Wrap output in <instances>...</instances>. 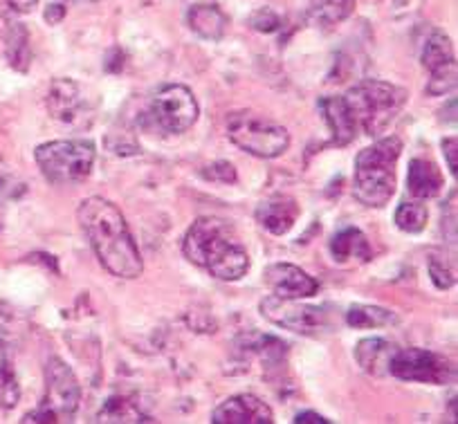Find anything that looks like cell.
Returning a JSON list of instances; mask_svg holds the SVG:
<instances>
[{"instance_id": "obj_3", "label": "cell", "mask_w": 458, "mask_h": 424, "mask_svg": "<svg viewBox=\"0 0 458 424\" xmlns=\"http://www.w3.org/2000/svg\"><path fill=\"white\" fill-rule=\"evenodd\" d=\"M403 153L400 137L377 140L355 157V196L367 207H385L395 193V165Z\"/></svg>"}, {"instance_id": "obj_31", "label": "cell", "mask_w": 458, "mask_h": 424, "mask_svg": "<svg viewBox=\"0 0 458 424\" xmlns=\"http://www.w3.org/2000/svg\"><path fill=\"white\" fill-rule=\"evenodd\" d=\"M64 16H65V7L64 5H59V3H56V5H47V10H46L47 23H50V25L61 23V21H64Z\"/></svg>"}, {"instance_id": "obj_28", "label": "cell", "mask_w": 458, "mask_h": 424, "mask_svg": "<svg viewBox=\"0 0 458 424\" xmlns=\"http://www.w3.org/2000/svg\"><path fill=\"white\" fill-rule=\"evenodd\" d=\"M440 147H443L445 157H447L449 174L456 178L458 175V141H456V137H445V140L440 141Z\"/></svg>"}, {"instance_id": "obj_14", "label": "cell", "mask_w": 458, "mask_h": 424, "mask_svg": "<svg viewBox=\"0 0 458 424\" xmlns=\"http://www.w3.org/2000/svg\"><path fill=\"white\" fill-rule=\"evenodd\" d=\"M47 108L61 122H77L83 108V97L77 83L72 79H56L47 92Z\"/></svg>"}, {"instance_id": "obj_2", "label": "cell", "mask_w": 458, "mask_h": 424, "mask_svg": "<svg viewBox=\"0 0 458 424\" xmlns=\"http://www.w3.org/2000/svg\"><path fill=\"white\" fill-rule=\"evenodd\" d=\"M182 251L193 265L220 281H239L250 269V254L232 225L220 218H198L182 241Z\"/></svg>"}, {"instance_id": "obj_19", "label": "cell", "mask_w": 458, "mask_h": 424, "mask_svg": "<svg viewBox=\"0 0 458 424\" xmlns=\"http://www.w3.org/2000/svg\"><path fill=\"white\" fill-rule=\"evenodd\" d=\"M187 23L200 38L220 41L229 21L218 5H193L187 12Z\"/></svg>"}, {"instance_id": "obj_8", "label": "cell", "mask_w": 458, "mask_h": 424, "mask_svg": "<svg viewBox=\"0 0 458 424\" xmlns=\"http://www.w3.org/2000/svg\"><path fill=\"white\" fill-rule=\"evenodd\" d=\"M261 315L279 328L293 330V333L306 335V337H319L330 328L326 308L299 303V299H281L270 294L261 301Z\"/></svg>"}, {"instance_id": "obj_5", "label": "cell", "mask_w": 458, "mask_h": 424, "mask_svg": "<svg viewBox=\"0 0 458 424\" xmlns=\"http://www.w3.org/2000/svg\"><path fill=\"white\" fill-rule=\"evenodd\" d=\"M95 144L90 140H56L37 147L34 157L52 184L81 182L95 165Z\"/></svg>"}, {"instance_id": "obj_16", "label": "cell", "mask_w": 458, "mask_h": 424, "mask_svg": "<svg viewBox=\"0 0 458 424\" xmlns=\"http://www.w3.org/2000/svg\"><path fill=\"white\" fill-rule=\"evenodd\" d=\"M407 189L418 200H429L443 191V174L431 160L416 157V160L409 162Z\"/></svg>"}, {"instance_id": "obj_23", "label": "cell", "mask_w": 458, "mask_h": 424, "mask_svg": "<svg viewBox=\"0 0 458 424\" xmlns=\"http://www.w3.org/2000/svg\"><path fill=\"white\" fill-rule=\"evenodd\" d=\"M7 59L12 68L25 72L32 61V50H30V34L23 23H12L7 32Z\"/></svg>"}, {"instance_id": "obj_30", "label": "cell", "mask_w": 458, "mask_h": 424, "mask_svg": "<svg viewBox=\"0 0 458 424\" xmlns=\"http://www.w3.org/2000/svg\"><path fill=\"white\" fill-rule=\"evenodd\" d=\"M294 424H330V420L315 413V411H301V413L294 415Z\"/></svg>"}, {"instance_id": "obj_9", "label": "cell", "mask_w": 458, "mask_h": 424, "mask_svg": "<svg viewBox=\"0 0 458 424\" xmlns=\"http://www.w3.org/2000/svg\"><path fill=\"white\" fill-rule=\"evenodd\" d=\"M389 373L404 382L420 384H445L454 377L452 364L425 348H395L389 361Z\"/></svg>"}, {"instance_id": "obj_22", "label": "cell", "mask_w": 458, "mask_h": 424, "mask_svg": "<svg viewBox=\"0 0 458 424\" xmlns=\"http://www.w3.org/2000/svg\"><path fill=\"white\" fill-rule=\"evenodd\" d=\"M353 12L355 0H317L315 7L310 10V19L312 23L330 28V25H337L349 19Z\"/></svg>"}, {"instance_id": "obj_4", "label": "cell", "mask_w": 458, "mask_h": 424, "mask_svg": "<svg viewBox=\"0 0 458 424\" xmlns=\"http://www.w3.org/2000/svg\"><path fill=\"white\" fill-rule=\"evenodd\" d=\"M344 101L355 128L364 135L376 137L398 117L403 106L407 104V90L380 79H364L344 95Z\"/></svg>"}, {"instance_id": "obj_32", "label": "cell", "mask_w": 458, "mask_h": 424, "mask_svg": "<svg viewBox=\"0 0 458 424\" xmlns=\"http://www.w3.org/2000/svg\"><path fill=\"white\" fill-rule=\"evenodd\" d=\"M5 3L12 10L19 12V14H28V12H32L37 7L38 0H5Z\"/></svg>"}, {"instance_id": "obj_24", "label": "cell", "mask_w": 458, "mask_h": 424, "mask_svg": "<svg viewBox=\"0 0 458 424\" xmlns=\"http://www.w3.org/2000/svg\"><path fill=\"white\" fill-rule=\"evenodd\" d=\"M394 321L395 315L391 310L377 306H364V303L349 308V312H346V324L351 328H380V326L394 324Z\"/></svg>"}, {"instance_id": "obj_6", "label": "cell", "mask_w": 458, "mask_h": 424, "mask_svg": "<svg viewBox=\"0 0 458 424\" xmlns=\"http://www.w3.org/2000/svg\"><path fill=\"white\" fill-rule=\"evenodd\" d=\"M227 135L241 151L261 160H275L290 147L288 128L248 110L229 114Z\"/></svg>"}, {"instance_id": "obj_15", "label": "cell", "mask_w": 458, "mask_h": 424, "mask_svg": "<svg viewBox=\"0 0 458 424\" xmlns=\"http://www.w3.org/2000/svg\"><path fill=\"white\" fill-rule=\"evenodd\" d=\"M299 218V207L293 198H275V200L261 202L257 209V220L263 229L275 236H284L294 227Z\"/></svg>"}, {"instance_id": "obj_26", "label": "cell", "mask_w": 458, "mask_h": 424, "mask_svg": "<svg viewBox=\"0 0 458 424\" xmlns=\"http://www.w3.org/2000/svg\"><path fill=\"white\" fill-rule=\"evenodd\" d=\"M101 422H147V420H144L140 409H135L129 400L113 397L106 404V409L101 411Z\"/></svg>"}, {"instance_id": "obj_12", "label": "cell", "mask_w": 458, "mask_h": 424, "mask_svg": "<svg viewBox=\"0 0 458 424\" xmlns=\"http://www.w3.org/2000/svg\"><path fill=\"white\" fill-rule=\"evenodd\" d=\"M263 278H266V285L270 288V293L281 299H299L301 301V299L315 297L317 290H319V283L293 263L270 265Z\"/></svg>"}, {"instance_id": "obj_21", "label": "cell", "mask_w": 458, "mask_h": 424, "mask_svg": "<svg viewBox=\"0 0 458 424\" xmlns=\"http://www.w3.org/2000/svg\"><path fill=\"white\" fill-rule=\"evenodd\" d=\"M21 402V386L16 379L14 364H12L10 348L5 342H0V409L12 411Z\"/></svg>"}, {"instance_id": "obj_33", "label": "cell", "mask_w": 458, "mask_h": 424, "mask_svg": "<svg viewBox=\"0 0 458 424\" xmlns=\"http://www.w3.org/2000/svg\"><path fill=\"white\" fill-rule=\"evenodd\" d=\"M3 328H5V319L0 317V333H3Z\"/></svg>"}, {"instance_id": "obj_1", "label": "cell", "mask_w": 458, "mask_h": 424, "mask_svg": "<svg viewBox=\"0 0 458 424\" xmlns=\"http://www.w3.org/2000/svg\"><path fill=\"white\" fill-rule=\"evenodd\" d=\"M79 225L90 241L99 263L117 278H138L144 272L142 254L133 241L126 218L110 200L86 198L77 209Z\"/></svg>"}, {"instance_id": "obj_27", "label": "cell", "mask_w": 458, "mask_h": 424, "mask_svg": "<svg viewBox=\"0 0 458 424\" xmlns=\"http://www.w3.org/2000/svg\"><path fill=\"white\" fill-rule=\"evenodd\" d=\"M250 25H252L257 32L272 34L281 28V19L272 7H261V10H257L250 16Z\"/></svg>"}, {"instance_id": "obj_17", "label": "cell", "mask_w": 458, "mask_h": 424, "mask_svg": "<svg viewBox=\"0 0 458 424\" xmlns=\"http://www.w3.org/2000/svg\"><path fill=\"white\" fill-rule=\"evenodd\" d=\"M319 108L324 113L326 123H328L330 132H333V141L337 147H346L349 141L355 140L358 128H355L353 117H351L349 108L344 97H324L319 101Z\"/></svg>"}, {"instance_id": "obj_25", "label": "cell", "mask_w": 458, "mask_h": 424, "mask_svg": "<svg viewBox=\"0 0 458 424\" xmlns=\"http://www.w3.org/2000/svg\"><path fill=\"white\" fill-rule=\"evenodd\" d=\"M427 220H429V211L422 200L403 202L395 209V225L404 233H420L427 227Z\"/></svg>"}, {"instance_id": "obj_29", "label": "cell", "mask_w": 458, "mask_h": 424, "mask_svg": "<svg viewBox=\"0 0 458 424\" xmlns=\"http://www.w3.org/2000/svg\"><path fill=\"white\" fill-rule=\"evenodd\" d=\"M429 272H431V278H434V283H436V288L447 290V288H452V285H454L452 272H447L445 267H438L436 263H431Z\"/></svg>"}, {"instance_id": "obj_20", "label": "cell", "mask_w": 458, "mask_h": 424, "mask_svg": "<svg viewBox=\"0 0 458 424\" xmlns=\"http://www.w3.org/2000/svg\"><path fill=\"white\" fill-rule=\"evenodd\" d=\"M394 351V343L385 342V339H362V342L358 343V348H355V360H358V364L362 366L367 373L385 375L389 373V361Z\"/></svg>"}, {"instance_id": "obj_13", "label": "cell", "mask_w": 458, "mask_h": 424, "mask_svg": "<svg viewBox=\"0 0 458 424\" xmlns=\"http://www.w3.org/2000/svg\"><path fill=\"white\" fill-rule=\"evenodd\" d=\"M214 424H272L275 413L270 406L257 395L241 393V395L227 397L223 404L216 406L211 413Z\"/></svg>"}, {"instance_id": "obj_11", "label": "cell", "mask_w": 458, "mask_h": 424, "mask_svg": "<svg viewBox=\"0 0 458 424\" xmlns=\"http://www.w3.org/2000/svg\"><path fill=\"white\" fill-rule=\"evenodd\" d=\"M420 61L429 70V95H445L456 86V56L452 41L438 30H431L429 37L422 41Z\"/></svg>"}, {"instance_id": "obj_18", "label": "cell", "mask_w": 458, "mask_h": 424, "mask_svg": "<svg viewBox=\"0 0 458 424\" xmlns=\"http://www.w3.org/2000/svg\"><path fill=\"white\" fill-rule=\"evenodd\" d=\"M330 254L337 263H349V260H371V245L367 236L355 227H344L330 241Z\"/></svg>"}, {"instance_id": "obj_10", "label": "cell", "mask_w": 458, "mask_h": 424, "mask_svg": "<svg viewBox=\"0 0 458 424\" xmlns=\"http://www.w3.org/2000/svg\"><path fill=\"white\" fill-rule=\"evenodd\" d=\"M151 114L166 132H184L196 123L198 101L187 86H165L151 104Z\"/></svg>"}, {"instance_id": "obj_7", "label": "cell", "mask_w": 458, "mask_h": 424, "mask_svg": "<svg viewBox=\"0 0 458 424\" xmlns=\"http://www.w3.org/2000/svg\"><path fill=\"white\" fill-rule=\"evenodd\" d=\"M81 400V388L72 370L59 360L50 357L46 366V397L37 411L25 415L21 422H64L72 418Z\"/></svg>"}]
</instances>
